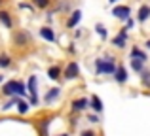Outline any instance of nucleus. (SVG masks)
Returning a JSON list of instances; mask_svg holds the SVG:
<instances>
[{"label": "nucleus", "instance_id": "30", "mask_svg": "<svg viewBox=\"0 0 150 136\" xmlns=\"http://www.w3.org/2000/svg\"><path fill=\"white\" fill-rule=\"evenodd\" d=\"M61 136H67V134H61Z\"/></svg>", "mask_w": 150, "mask_h": 136}, {"label": "nucleus", "instance_id": "3", "mask_svg": "<svg viewBox=\"0 0 150 136\" xmlns=\"http://www.w3.org/2000/svg\"><path fill=\"white\" fill-rule=\"evenodd\" d=\"M63 76L67 77V80H76V77H80V66H78V63H69L65 68V72H63Z\"/></svg>", "mask_w": 150, "mask_h": 136}, {"label": "nucleus", "instance_id": "16", "mask_svg": "<svg viewBox=\"0 0 150 136\" xmlns=\"http://www.w3.org/2000/svg\"><path fill=\"white\" fill-rule=\"evenodd\" d=\"M129 57H131V59H141V61H144V63H146V55H144V51H141L139 47H133Z\"/></svg>", "mask_w": 150, "mask_h": 136}, {"label": "nucleus", "instance_id": "24", "mask_svg": "<svg viewBox=\"0 0 150 136\" xmlns=\"http://www.w3.org/2000/svg\"><path fill=\"white\" fill-rule=\"evenodd\" d=\"M80 136H95V133H93V130H82Z\"/></svg>", "mask_w": 150, "mask_h": 136}, {"label": "nucleus", "instance_id": "29", "mask_svg": "<svg viewBox=\"0 0 150 136\" xmlns=\"http://www.w3.org/2000/svg\"><path fill=\"white\" fill-rule=\"evenodd\" d=\"M0 6H2V0H0Z\"/></svg>", "mask_w": 150, "mask_h": 136}, {"label": "nucleus", "instance_id": "2", "mask_svg": "<svg viewBox=\"0 0 150 136\" xmlns=\"http://www.w3.org/2000/svg\"><path fill=\"white\" fill-rule=\"evenodd\" d=\"M95 70L97 74H114V70H116V63H114L112 57H108V59H97L95 61Z\"/></svg>", "mask_w": 150, "mask_h": 136}, {"label": "nucleus", "instance_id": "25", "mask_svg": "<svg viewBox=\"0 0 150 136\" xmlns=\"http://www.w3.org/2000/svg\"><path fill=\"white\" fill-rule=\"evenodd\" d=\"M133 25H135V21H133V19L129 17V19H127V25H125V30H127V29H131Z\"/></svg>", "mask_w": 150, "mask_h": 136}, {"label": "nucleus", "instance_id": "28", "mask_svg": "<svg viewBox=\"0 0 150 136\" xmlns=\"http://www.w3.org/2000/svg\"><path fill=\"white\" fill-rule=\"evenodd\" d=\"M108 2H110V4H114V2H118V0H108Z\"/></svg>", "mask_w": 150, "mask_h": 136}, {"label": "nucleus", "instance_id": "11", "mask_svg": "<svg viewBox=\"0 0 150 136\" xmlns=\"http://www.w3.org/2000/svg\"><path fill=\"white\" fill-rule=\"evenodd\" d=\"M80 19H82V11L80 10H74L72 13H70L69 21H67V27H69V29H74V27L80 23Z\"/></svg>", "mask_w": 150, "mask_h": 136}, {"label": "nucleus", "instance_id": "6", "mask_svg": "<svg viewBox=\"0 0 150 136\" xmlns=\"http://www.w3.org/2000/svg\"><path fill=\"white\" fill-rule=\"evenodd\" d=\"M125 42H127V30L122 29L120 32H118L116 36H114L112 45H114V47H118V49H124V47H125Z\"/></svg>", "mask_w": 150, "mask_h": 136}, {"label": "nucleus", "instance_id": "7", "mask_svg": "<svg viewBox=\"0 0 150 136\" xmlns=\"http://www.w3.org/2000/svg\"><path fill=\"white\" fill-rule=\"evenodd\" d=\"M29 40H30V34L27 32V30H17V32L13 34V42L17 45H25Z\"/></svg>", "mask_w": 150, "mask_h": 136}, {"label": "nucleus", "instance_id": "5", "mask_svg": "<svg viewBox=\"0 0 150 136\" xmlns=\"http://www.w3.org/2000/svg\"><path fill=\"white\" fill-rule=\"evenodd\" d=\"M112 15L118 19H124V21H127L129 17H131V8L129 6H116L112 10Z\"/></svg>", "mask_w": 150, "mask_h": 136}, {"label": "nucleus", "instance_id": "20", "mask_svg": "<svg viewBox=\"0 0 150 136\" xmlns=\"http://www.w3.org/2000/svg\"><path fill=\"white\" fill-rule=\"evenodd\" d=\"M131 68L135 70V72H141V70L144 68V61H141V59H131Z\"/></svg>", "mask_w": 150, "mask_h": 136}, {"label": "nucleus", "instance_id": "1", "mask_svg": "<svg viewBox=\"0 0 150 136\" xmlns=\"http://www.w3.org/2000/svg\"><path fill=\"white\" fill-rule=\"evenodd\" d=\"M2 93H4L6 96H13V95H17V96H23V95L27 93V87H25V83H21V81H17V80H11V81H8V83L4 85Z\"/></svg>", "mask_w": 150, "mask_h": 136}, {"label": "nucleus", "instance_id": "26", "mask_svg": "<svg viewBox=\"0 0 150 136\" xmlns=\"http://www.w3.org/2000/svg\"><path fill=\"white\" fill-rule=\"evenodd\" d=\"M89 121H91V123H97L99 119H97V115H89Z\"/></svg>", "mask_w": 150, "mask_h": 136}, {"label": "nucleus", "instance_id": "22", "mask_svg": "<svg viewBox=\"0 0 150 136\" xmlns=\"http://www.w3.org/2000/svg\"><path fill=\"white\" fill-rule=\"evenodd\" d=\"M95 32L99 34V36L103 38V40H105V38H106V29H105V27L101 25V23H97V25H95Z\"/></svg>", "mask_w": 150, "mask_h": 136}, {"label": "nucleus", "instance_id": "10", "mask_svg": "<svg viewBox=\"0 0 150 136\" xmlns=\"http://www.w3.org/2000/svg\"><path fill=\"white\" fill-rule=\"evenodd\" d=\"M127 70H125L124 66H116V70H114V80L118 81V83H125L127 81Z\"/></svg>", "mask_w": 150, "mask_h": 136}, {"label": "nucleus", "instance_id": "23", "mask_svg": "<svg viewBox=\"0 0 150 136\" xmlns=\"http://www.w3.org/2000/svg\"><path fill=\"white\" fill-rule=\"evenodd\" d=\"M33 4L36 8H40V10H46L50 6V0H33Z\"/></svg>", "mask_w": 150, "mask_h": 136}, {"label": "nucleus", "instance_id": "15", "mask_svg": "<svg viewBox=\"0 0 150 136\" xmlns=\"http://www.w3.org/2000/svg\"><path fill=\"white\" fill-rule=\"evenodd\" d=\"M61 68L59 66H50L48 68V76H50V80H59V77H61Z\"/></svg>", "mask_w": 150, "mask_h": 136}, {"label": "nucleus", "instance_id": "8", "mask_svg": "<svg viewBox=\"0 0 150 136\" xmlns=\"http://www.w3.org/2000/svg\"><path fill=\"white\" fill-rule=\"evenodd\" d=\"M70 108H72V112H82L86 108H89V100L88 98H76V100H72Z\"/></svg>", "mask_w": 150, "mask_h": 136}, {"label": "nucleus", "instance_id": "14", "mask_svg": "<svg viewBox=\"0 0 150 136\" xmlns=\"http://www.w3.org/2000/svg\"><path fill=\"white\" fill-rule=\"evenodd\" d=\"M0 23H2L6 29H11V27H13V21H11V17H10L8 11H0Z\"/></svg>", "mask_w": 150, "mask_h": 136}, {"label": "nucleus", "instance_id": "17", "mask_svg": "<svg viewBox=\"0 0 150 136\" xmlns=\"http://www.w3.org/2000/svg\"><path fill=\"white\" fill-rule=\"evenodd\" d=\"M29 108H30V104L27 102V100H17V112L21 115H25L27 112H29Z\"/></svg>", "mask_w": 150, "mask_h": 136}, {"label": "nucleus", "instance_id": "19", "mask_svg": "<svg viewBox=\"0 0 150 136\" xmlns=\"http://www.w3.org/2000/svg\"><path fill=\"white\" fill-rule=\"evenodd\" d=\"M141 81L144 87H150V70H141Z\"/></svg>", "mask_w": 150, "mask_h": 136}, {"label": "nucleus", "instance_id": "12", "mask_svg": "<svg viewBox=\"0 0 150 136\" xmlns=\"http://www.w3.org/2000/svg\"><path fill=\"white\" fill-rule=\"evenodd\" d=\"M148 17H150V6L144 4V6H141L139 11H137V21H139V23H144Z\"/></svg>", "mask_w": 150, "mask_h": 136}, {"label": "nucleus", "instance_id": "13", "mask_svg": "<svg viewBox=\"0 0 150 136\" xmlns=\"http://www.w3.org/2000/svg\"><path fill=\"white\" fill-rule=\"evenodd\" d=\"M89 108H93V112H97V114L103 112V102H101V98L97 95H93L91 98H89Z\"/></svg>", "mask_w": 150, "mask_h": 136}, {"label": "nucleus", "instance_id": "9", "mask_svg": "<svg viewBox=\"0 0 150 136\" xmlns=\"http://www.w3.org/2000/svg\"><path fill=\"white\" fill-rule=\"evenodd\" d=\"M38 34H40V38H44L46 42H55L57 40V36H55V32L50 29V27H42L40 30H38Z\"/></svg>", "mask_w": 150, "mask_h": 136}, {"label": "nucleus", "instance_id": "27", "mask_svg": "<svg viewBox=\"0 0 150 136\" xmlns=\"http://www.w3.org/2000/svg\"><path fill=\"white\" fill-rule=\"evenodd\" d=\"M146 47L150 49V38H148V40H146Z\"/></svg>", "mask_w": 150, "mask_h": 136}, {"label": "nucleus", "instance_id": "21", "mask_svg": "<svg viewBox=\"0 0 150 136\" xmlns=\"http://www.w3.org/2000/svg\"><path fill=\"white\" fill-rule=\"evenodd\" d=\"M11 64V59L8 55H0V68H8Z\"/></svg>", "mask_w": 150, "mask_h": 136}, {"label": "nucleus", "instance_id": "18", "mask_svg": "<svg viewBox=\"0 0 150 136\" xmlns=\"http://www.w3.org/2000/svg\"><path fill=\"white\" fill-rule=\"evenodd\" d=\"M59 93H61V89H59V87H53V89H50V93L46 95V102H53V100L59 96Z\"/></svg>", "mask_w": 150, "mask_h": 136}, {"label": "nucleus", "instance_id": "4", "mask_svg": "<svg viewBox=\"0 0 150 136\" xmlns=\"http://www.w3.org/2000/svg\"><path fill=\"white\" fill-rule=\"evenodd\" d=\"M27 91L33 96V104H36V100H38V77L36 76L29 77V81H27Z\"/></svg>", "mask_w": 150, "mask_h": 136}]
</instances>
